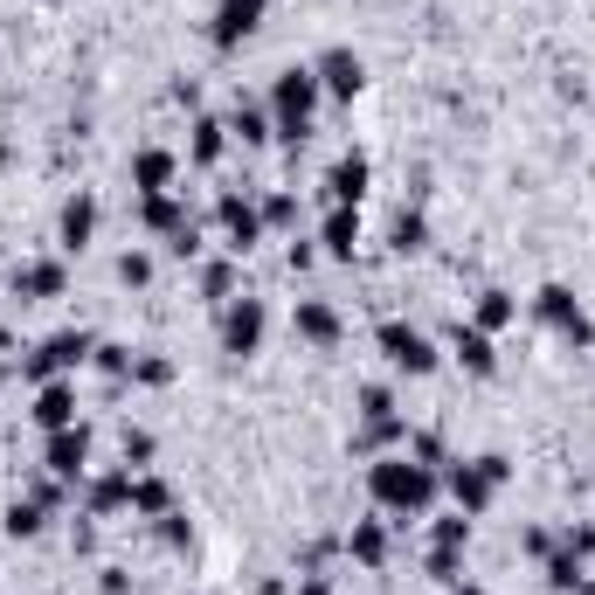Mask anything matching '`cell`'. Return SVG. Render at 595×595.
<instances>
[{
    "instance_id": "cell-1",
    "label": "cell",
    "mask_w": 595,
    "mask_h": 595,
    "mask_svg": "<svg viewBox=\"0 0 595 595\" xmlns=\"http://www.w3.org/2000/svg\"><path fill=\"white\" fill-rule=\"evenodd\" d=\"M436 464H422V457H381L375 471H367V492H375V506L388 512H402V519H416V512H430V498H436Z\"/></svg>"
},
{
    "instance_id": "cell-2",
    "label": "cell",
    "mask_w": 595,
    "mask_h": 595,
    "mask_svg": "<svg viewBox=\"0 0 595 595\" xmlns=\"http://www.w3.org/2000/svg\"><path fill=\"white\" fill-rule=\"evenodd\" d=\"M319 77L312 69H277V90H270V132L284 139V145H305V132H312V111H319Z\"/></svg>"
},
{
    "instance_id": "cell-3",
    "label": "cell",
    "mask_w": 595,
    "mask_h": 595,
    "mask_svg": "<svg viewBox=\"0 0 595 595\" xmlns=\"http://www.w3.org/2000/svg\"><path fill=\"white\" fill-rule=\"evenodd\" d=\"M506 478H512L506 457H471V464H451V471H443V485H451L457 512L471 519V512H485L492 498H498V485H506Z\"/></svg>"
},
{
    "instance_id": "cell-4",
    "label": "cell",
    "mask_w": 595,
    "mask_h": 595,
    "mask_svg": "<svg viewBox=\"0 0 595 595\" xmlns=\"http://www.w3.org/2000/svg\"><path fill=\"white\" fill-rule=\"evenodd\" d=\"M90 353H98V340H90V332H55V340H42V346L22 360V375H28V381H63V375H77Z\"/></svg>"
},
{
    "instance_id": "cell-5",
    "label": "cell",
    "mask_w": 595,
    "mask_h": 595,
    "mask_svg": "<svg viewBox=\"0 0 595 595\" xmlns=\"http://www.w3.org/2000/svg\"><path fill=\"white\" fill-rule=\"evenodd\" d=\"M533 312H541V326H554V332H561V340H574V346H588V340H595V326H588L582 298H574L568 284H547L541 298H533Z\"/></svg>"
},
{
    "instance_id": "cell-6",
    "label": "cell",
    "mask_w": 595,
    "mask_h": 595,
    "mask_svg": "<svg viewBox=\"0 0 595 595\" xmlns=\"http://www.w3.org/2000/svg\"><path fill=\"white\" fill-rule=\"evenodd\" d=\"M375 340H381V353H388V360H395V367H402V375H436V346H430V340H422V332H416V326H402V319H388V326L375 332Z\"/></svg>"
},
{
    "instance_id": "cell-7",
    "label": "cell",
    "mask_w": 595,
    "mask_h": 595,
    "mask_svg": "<svg viewBox=\"0 0 595 595\" xmlns=\"http://www.w3.org/2000/svg\"><path fill=\"white\" fill-rule=\"evenodd\" d=\"M215 221H221V236H229V256H250L256 243H264V208H250L243 194H221Z\"/></svg>"
},
{
    "instance_id": "cell-8",
    "label": "cell",
    "mask_w": 595,
    "mask_h": 595,
    "mask_svg": "<svg viewBox=\"0 0 595 595\" xmlns=\"http://www.w3.org/2000/svg\"><path fill=\"white\" fill-rule=\"evenodd\" d=\"M264 305H256V298H229V312H221V346L229 353H256L264 346Z\"/></svg>"
},
{
    "instance_id": "cell-9",
    "label": "cell",
    "mask_w": 595,
    "mask_h": 595,
    "mask_svg": "<svg viewBox=\"0 0 595 595\" xmlns=\"http://www.w3.org/2000/svg\"><path fill=\"white\" fill-rule=\"evenodd\" d=\"M312 77H319L326 98H360V84H367V63L353 49H326L319 63H312Z\"/></svg>"
},
{
    "instance_id": "cell-10",
    "label": "cell",
    "mask_w": 595,
    "mask_h": 595,
    "mask_svg": "<svg viewBox=\"0 0 595 595\" xmlns=\"http://www.w3.org/2000/svg\"><path fill=\"white\" fill-rule=\"evenodd\" d=\"M264 8H270V0H221V8H215V22H208V42H215V49H236L243 35H256Z\"/></svg>"
},
{
    "instance_id": "cell-11",
    "label": "cell",
    "mask_w": 595,
    "mask_h": 595,
    "mask_svg": "<svg viewBox=\"0 0 595 595\" xmlns=\"http://www.w3.org/2000/svg\"><path fill=\"white\" fill-rule=\"evenodd\" d=\"M42 464H49L55 478H69V485H77V478H84V464H90V430H84V422H77V430H49Z\"/></svg>"
},
{
    "instance_id": "cell-12",
    "label": "cell",
    "mask_w": 595,
    "mask_h": 595,
    "mask_svg": "<svg viewBox=\"0 0 595 595\" xmlns=\"http://www.w3.org/2000/svg\"><path fill=\"white\" fill-rule=\"evenodd\" d=\"M360 194H367V160L360 153L332 160L326 166V201H332V208H360Z\"/></svg>"
},
{
    "instance_id": "cell-13",
    "label": "cell",
    "mask_w": 595,
    "mask_h": 595,
    "mask_svg": "<svg viewBox=\"0 0 595 595\" xmlns=\"http://www.w3.org/2000/svg\"><path fill=\"white\" fill-rule=\"evenodd\" d=\"M291 326H298V340H312V346H340V312H332L326 298H298Z\"/></svg>"
},
{
    "instance_id": "cell-14",
    "label": "cell",
    "mask_w": 595,
    "mask_h": 595,
    "mask_svg": "<svg viewBox=\"0 0 595 595\" xmlns=\"http://www.w3.org/2000/svg\"><path fill=\"white\" fill-rule=\"evenodd\" d=\"M35 422H42V430H77V388H69V381H42Z\"/></svg>"
},
{
    "instance_id": "cell-15",
    "label": "cell",
    "mask_w": 595,
    "mask_h": 595,
    "mask_svg": "<svg viewBox=\"0 0 595 595\" xmlns=\"http://www.w3.org/2000/svg\"><path fill=\"white\" fill-rule=\"evenodd\" d=\"M63 264H22L14 270V298H28V305H42V298H63Z\"/></svg>"
},
{
    "instance_id": "cell-16",
    "label": "cell",
    "mask_w": 595,
    "mask_h": 595,
    "mask_svg": "<svg viewBox=\"0 0 595 595\" xmlns=\"http://www.w3.org/2000/svg\"><path fill=\"white\" fill-rule=\"evenodd\" d=\"M132 188L139 194H166V188H174V153H166V145H145V153L132 160Z\"/></svg>"
},
{
    "instance_id": "cell-17",
    "label": "cell",
    "mask_w": 595,
    "mask_h": 595,
    "mask_svg": "<svg viewBox=\"0 0 595 595\" xmlns=\"http://www.w3.org/2000/svg\"><path fill=\"white\" fill-rule=\"evenodd\" d=\"M125 506H132V471H104L98 485H90V519L125 512Z\"/></svg>"
},
{
    "instance_id": "cell-18",
    "label": "cell",
    "mask_w": 595,
    "mask_h": 595,
    "mask_svg": "<svg viewBox=\"0 0 595 595\" xmlns=\"http://www.w3.org/2000/svg\"><path fill=\"white\" fill-rule=\"evenodd\" d=\"M55 236H63V250H84L90 236H98V201H90V194H77V201L63 208V229H55Z\"/></svg>"
},
{
    "instance_id": "cell-19",
    "label": "cell",
    "mask_w": 595,
    "mask_h": 595,
    "mask_svg": "<svg viewBox=\"0 0 595 595\" xmlns=\"http://www.w3.org/2000/svg\"><path fill=\"white\" fill-rule=\"evenodd\" d=\"M319 243H326L332 256H353V250H360V208H332L326 229H319Z\"/></svg>"
},
{
    "instance_id": "cell-20",
    "label": "cell",
    "mask_w": 595,
    "mask_h": 595,
    "mask_svg": "<svg viewBox=\"0 0 595 595\" xmlns=\"http://www.w3.org/2000/svg\"><path fill=\"white\" fill-rule=\"evenodd\" d=\"M547 582L561 588V595H595V582H588V568H582V554H547Z\"/></svg>"
},
{
    "instance_id": "cell-21",
    "label": "cell",
    "mask_w": 595,
    "mask_h": 595,
    "mask_svg": "<svg viewBox=\"0 0 595 595\" xmlns=\"http://www.w3.org/2000/svg\"><path fill=\"white\" fill-rule=\"evenodd\" d=\"M457 360L471 367V375H492V367H498V346H492V332H478V326H457Z\"/></svg>"
},
{
    "instance_id": "cell-22",
    "label": "cell",
    "mask_w": 595,
    "mask_h": 595,
    "mask_svg": "<svg viewBox=\"0 0 595 595\" xmlns=\"http://www.w3.org/2000/svg\"><path fill=\"white\" fill-rule=\"evenodd\" d=\"M346 554H353L360 568H381V561H388V533H381V519H360V527L346 533Z\"/></svg>"
},
{
    "instance_id": "cell-23",
    "label": "cell",
    "mask_w": 595,
    "mask_h": 595,
    "mask_svg": "<svg viewBox=\"0 0 595 595\" xmlns=\"http://www.w3.org/2000/svg\"><path fill=\"white\" fill-rule=\"evenodd\" d=\"M145 229H153V236H180V229H188V208H180L174 194H145Z\"/></svg>"
},
{
    "instance_id": "cell-24",
    "label": "cell",
    "mask_w": 595,
    "mask_h": 595,
    "mask_svg": "<svg viewBox=\"0 0 595 595\" xmlns=\"http://www.w3.org/2000/svg\"><path fill=\"white\" fill-rule=\"evenodd\" d=\"M395 443H408V422L402 416H381V422H360L353 451H395Z\"/></svg>"
},
{
    "instance_id": "cell-25",
    "label": "cell",
    "mask_w": 595,
    "mask_h": 595,
    "mask_svg": "<svg viewBox=\"0 0 595 595\" xmlns=\"http://www.w3.org/2000/svg\"><path fill=\"white\" fill-rule=\"evenodd\" d=\"M194 166H215L221 153H229V125H215V118H194Z\"/></svg>"
},
{
    "instance_id": "cell-26",
    "label": "cell",
    "mask_w": 595,
    "mask_h": 595,
    "mask_svg": "<svg viewBox=\"0 0 595 595\" xmlns=\"http://www.w3.org/2000/svg\"><path fill=\"white\" fill-rule=\"evenodd\" d=\"M388 243H395V250H402V256H416V250H422V243H430V221H422V215H416V208H402V215H395V221H388Z\"/></svg>"
},
{
    "instance_id": "cell-27",
    "label": "cell",
    "mask_w": 595,
    "mask_h": 595,
    "mask_svg": "<svg viewBox=\"0 0 595 595\" xmlns=\"http://www.w3.org/2000/svg\"><path fill=\"white\" fill-rule=\"evenodd\" d=\"M132 512H145V519L174 512V492H166V478H132Z\"/></svg>"
},
{
    "instance_id": "cell-28",
    "label": "cell",
    "mask_w": 595,
    "mask_h": 595,
    "mask_svg": "<svg viewBox=\"0 0 595 595\" xmlns=\"http://www.w3.org/2000/svg\"><path fill=\"white\" fill-rule=\"evenodd\" d=\"M42 519H49V506H35V498H14V506H8V519H0V527H8L14 541H35V533H42Z\"/></svg>"
},
{
    "instance_id": "cell-29",
    "label": "cell",
    "mask_w": 595,
    "mask_h": 595,
    "mask_svg": "<svg viewBox=\"0 0 595 595\" xmlns=\"http://www.w3.org/2000/svg\"><path fill=\"white\" fill-rule=\"evenodd\" d=\"M512 319H519L512 291H485V298H478V332H498V326H512Z\"/></svg>"
},
{
    "instance_id": "cell-30",
    "label": "cell",
    "mask_w": 595,
    "mask_h": 595,
    "mask_svg": "<svg viewBox=\"0 0 595 595\" xmlns=\"http://www.w3.org/2000/svg\"><path fill=\"white\" fill-rule=\"evenodd\" d=\"M229 139H243V145H264L270 139V118L256 104H236V118H229Z\"/></svg>"
},
{
    "instance_id": "cell-31",
    "label": "cell",
    "mask_w": 595,
    "mask_h": 595,
    "mask_svg": "<svg viewBox=\"0 0 595 595\" xmlns=\"http://www.w3.org/2000/svg\"><path fill=\"white\" fill-rule=\"evenodd\" d=\"M90 360H98L111 381H132V360H139V353H132V346H98Z\"/></svg>"
},
{
    "instance_id": "cell-32",
    "label": "cell",
    "mask_w": 595,
    "mask_h": 595,
    "mask_svg": "<svg viewBox=\"0 0 595 595\" xmlns=\"http://www.w3.org/2000/svg\"><path fill=\"white\" fill-rule=\"evenodd\" d=\"M264 229H298V194H270L264 201Z\"/></svg>"
},
{
    "instance_id": "cell-33",
    "label": "cell",
    "mask_w": 595,
    "mask_h": 595,
    "mask_svg": "<svg viewBox=\"0 0 595 595\" xmlns=\"http://www.w3.org/2000/svg\"><path fill=\"white\" fill-rule=\"evenodd\" d=\"M118 451H125V471H145V464H153V436H145V430H125Z\"/></svg>"
},
{
    "instance_id": "cell-34",
    "label": "cell",
    "mask_w": 595,
    "mask_h": 595,
    "mask_svg": "<svg viewBox=\"0 0 595 595\" xmlns=\"http://www.w3.org/2000/svg\"><path fill=\"white\" fill-rule=\"evenodd\" d=\"M132 381H145V388H166V381H174V367H166L160 353H139V360H132Z\"/></svg>"
},
{
    "instance_id": "cell-35",
    "label": "cell",
    "mask_w": 595,
    "mask_h": 595,
    "mask_svg": "<svg viewBox=\"0 0 595 595\" xmlns=\"http://www.w3.org/2000/svg\"><path fill=\"white\" fill-rule=\"evenodd\" d=\"M201 291L229 305V291H236V264H208V270H201Z\"/></svg>"
},
{
    "instance_id": "cell-36",
    "label": "cell",
    "mask_w": 595,
    "mask_h": 595,
    "mask_svg": "<svg viewBox=\"0 0 595 595\" xmlns=\"http://www.w3.org/2000/svg\"><path fill=\"white\" fill-rule=\"evenodd\" d=\"M457 568H464V547H430V574H436V582L457 588Z\"/></svg>"
},
{
    "instance_id": "cell-37",
    "label": "cell",
    "mask_w": 595,
    "mask_h": 595,
    "mask_svg": "<svg viewBox=\"0 0 595 595\" xmlns=\"http://www.w3.org/2000/svg\"><path fill=\"white\" fill-rule=\"evenodd\" d=\"M160 541H166V547H194V527H188L180 512H160Z\"/></svg>"
},
{
    "instance_id": "cell-38",
    "label": "cell",
    "mask_w": 595,
    "mask_h": 595,
    "mask_svg": "<svg viewBox=\"0 0 595 595\" xmlns=\"http://www.w3.org/2000/svg\"><path fill=\"white\" fill-rule=\"evenodd\" d=\"M145 277H153V256L125 250V256H118V284H145Z\"/></svg>"
},
{
    "instance_id": "cell-39",
    "label": "cell",
    "mask_w": 595,
    "mask_h": 595,
    "mask_svg": "<svg viewBox=\"0 0 595 595\" xmlns=\"http://www.w3.org/2000/svg\"><path fill=\"white\" fill-rule=\"evenodd\" d=\"M464 541H471V519H436V547H464Z\"/></svg>"
},
{
    "instance_id": "cell-40",
    "label": "cell",
    "mask_w": 595,
    "mask_h": 595,
    "mask_svg": "<svg viewBox=\"0 0 595 595\" xmlns=\"http://www.w3.org/2000/svg\"><path fill=\"white\" fill-rule=\"evenodd\" d=\"M360 416H367V422L395 416V395H388V388H367V395H360Z\"/></svg>"
},
{
    "instance_id": "cell-41",
    "label": "cell",
    "mask_w": 595,
    "mask_h": 595,
    "mask_svg": "<svg viewBox=\"0 0 595 595\" xmlns=\"http://www.w3.org/2000/svg\"><path fill=\"white\" fill-rule=\"evenodd\" d=\"M166 250H174V256H201V236H194V221H188L180 236H166Z\"/></svg>"
},
{
    "instance_id": "cell-42",
    "label": "cell",
    "mask_w": 595,
    "mask_h": 595,
    "mask_svg": "<svg viewBox=\"0 0 595 595\" xmlns=\"http://www.w3.org/2000/svg\"><path fill=\"white\" fill-rule=\"evenodd\" d=\"M568 554H582V561H588V554H595V527H568Z\"/></svg>"
},
{
    "instance_id": "cell-43",
    "label": "cell",
    "mask_w": 595,
    "mask_h": 595,
    "mask_svg": "<svg viewBox=\"0 0 595 595\" xmlns=\"http://www.w3.org/2000/svg\"><path fill=\"white\" fill-rule=\"evenodd\" d=\"M298 595H332V582H326V574H312V582H298Z\"/></svg>"
},
{
    "instance_id": "cell-44",
    "label": "cell",
    "mask_w": 595,
    "mask_h": 595,
    "mask_svg": "<svg viewBox=\"0 0 595 595\" xmlns=\"http://www.w3.org/2000/svg\"><path fill=\"white\" fill-rule=\"evenodd\" d=\"M457 595H485V588H478V582H457Z\"/></svg>"
},
{
    "instance_id": "cell-45",
    "label": "cell",
    "mask_w": 595,
    "mask_h": 595,
    "mask_svg": "<svg viewBox=\"0 0 595 595\" xmlns=\"http://www.w3.org/2000/svg\"><path fill=\"white\" fill-rule=\"evenodd\" d=\"M0 388H8V367H0Z\"/></svg>"
}]
</instances>
